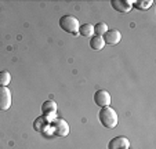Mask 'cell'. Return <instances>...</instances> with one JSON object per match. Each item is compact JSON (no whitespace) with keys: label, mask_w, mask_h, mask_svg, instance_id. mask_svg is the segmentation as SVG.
I'll return each mask as SVG.
<instances>
[{"label":"cell","mask_w":156,"mask_h":149,"mask_svg":"<svg viewBox=\"0 0 156 149\" xmlns=\"http://www.w3.org/2000/svg\"><path fill=\"white\" fill-rule=\"evenodd\" d=\"M98 119H100L101 124L106 129H115L118 126V113L111 106H105V108H101L100 113H98Z\"/></svg>","instance_id":"obj_1"},{"label":"cell","mask_w":156,"mask_h":149,"mask_svg":"<svg viewBox=\"0 0 156 149\" xmlns=\"http://www.w3.org/2000/svg\"><path fill=\"white\" fill-rule=\"evenodd\" d=\"M51 129H53V134L58 135V137H66L69 134V124L68 122H65L61 117H57L53 123H50Z\"/></svg>","instance_id":"obj_3"},{"label":"cell","mask_w":156,"mask_h":149,"mask_svg":"<svg viewBox=\"0 0 156 149\" xmlns=\"http://www.w3.org/2000/svg\"><path fill=\"white\" fill-rule=\"evenodd\" d=\"M108 32V25L105 22H98L97 25H94V35L95 36H104Z\"/></svg>","instance_id":"obj_14"},{"label":"cell","mask_w":156,"mask_h":149,"mask_svg":"<svg viewBox=\"0 0 156 149\" xmlns=\"http://www.w3.org/2000/svg\"><path fill=\"white\" fill-rule=\"evenodd\" d=\"M77 35L84 36V37H93V35H94V25H91V23H82L79 27Z\"/></svg>","instance_id":"obj_10"},{"label":"cell","mask_w":156,"mask_h":149,"mask_svg":"<svg viewBox=\"0 0 156 149\" xmlns=\"http://www.w3.org/2000/svg\"><path fill=\"white\" fill-rule=\"evenodd\" d=\"M11 82V75L7 70H2L0 72V87H7Z\"/></svg>","instance_id":"obj_13"},{"label":"cell","mask_w":156,"mask_h":149,"mask_svg":"<svg viewBox=\"0 0 156 149\" xmlns=\"http://www.w3.org/2000/svg\"><path fill=\"white\" fill-rule=\"evenodd\" d=\"M152 4H153L152 0H134V2H131V6L137 10H141V11L151 9Z\"/></svg>","instance_id":"obj_12"},{"label":"cell","mask_w":156,"mask_h":149,"mask_svg":"<svg viewBox=\"0 0 156 149\" xmlns=\"http://www.w3.org/2000/svg\"><path fill=\"white\" fill-rule=\"evenodd\" d=\"M130 148V141L124 135H118V137L112 138L108 144V149H129Z\"/></svg>","instance_id":"obj_6"},{"label":"cell","mask_w":156,"mask_h":149,"mask_svg":"<svg viewBox=\"0 0 156 149\" xmlns=\"http://www.w3.org/2000/svg\"><path fill=\"white\" fill-rule=\"evenodd\" d=\"M105 44H111V46H115L122 39V33L118 29H108V32L102 36Z\"/></svg>","instance_id":"obj_7"},{"label":"cell","mask_w":156,"mask_h":149,"mask_svg":"<svg viewBox=\"0 0 156 149\" xmlns=\"http://www.w3.org/2000/svg\"><path fill=\"white\" fill-rule=\"evenodd\" d=\"M41 112L43 115H50V113H57V104L51 99L48 101H44L43 105H41Z\"/></svg>","instance_id":"obj_11"},{"label":"cell","mask_w":156,"mask_h":149,"mask_svg":"<svg viewBox=\"0 0 156 149\" xmlns=\"http://www.w3.org/2000/svg\"><path fill=\"white\" fill-rule=\"evenodd\" d=\"M94 102L95 105H98L100 108H105V106H109L111 102H112V97L106 90H98L97 93L94 94Z\"/></svg>","instance_id":"obj_4"},{"label":"cell","mask_w":156,"mask_h":149,"mask_svg":"<svg viewBox=\"0 0 156 149\" xmlns=\"http://www.w3.org/2000/svg\"><path fill=\"white\" fill-rule=\"evenodd\" d=\"M79 27H80L79 21H77V18L73 17V15H62V17L59 18V28H61L64 32L72 33V35L76 36L77 32H79Z\"/></svg>","instance_id":"obj_2"},{"label":"cell","mask_w":156,"mask_h":149,"mask_svg":"<svg viewBox=\"0 0 156 149\" xmlns=\"http://www.w3.org/2000/svg\"><path fill=\"white\" fill-rule=\"evenodd\" d=\"M44 124H46V120H44L43 116H40V117H37V119L35 120V123H33V129L37 130V131H40L41 127H43Z\"/></svg>","instance_id":"obj_15"},{"label":"cell","mask_w":156,"mask_h":149,"mask_svg":"<svg viewBox=\"0 0 156 149\" xmlns=\"http://www.w3.org/2000/svg\"><path fill=\"white\" fill-rule=\"evenodd\" d=\"M105 46V41H104V37L102 36H93L90 37V48L91 50H95V51H101Z\"/></svg>","instance_id":"obj_9"},{"label":"cell","mask_w":156,"mask_h":149,"mask_svg":"<svg viewBox=\"0 0 156 149\" xmlns=\"http://www.w3.org/2000/svg\"><path fill=\"white\" fill-rule=\"evenodd\" d=\"M111 6L119 12H129L133 9L131 0H111Z\"/></svg>","instance_id":"obj_8"},{"label":"cell","mask_w":156,"mask_h":149,"mask_svg":"<svg viewBox=\"0 0 156 149\" xmlns=\"http://www.w3.org/2000/svg\"><path fill=\"white\" fill-rule=\"evenodd\" d=\"M11 104H12L11 91L9 90V87H0V111L10 109Z\"/></svg>","instance_id":"obj_5"}]
</instances>
